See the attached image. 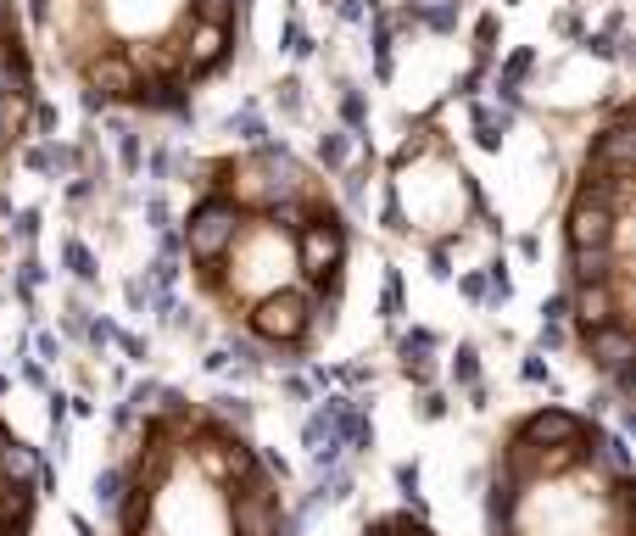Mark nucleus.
<instances>
[{
    "instance_id": "obj_9",
    "label": "nucleus",
    "mask_w": 636,
    "mask_h": 536,
    "mask_svg": "<svg viewBox=\"0 0 636 536\" xmlns=\"http://www.w3.org/2000/svg\"><path fill=\"white\" fill-rule=\"evenodd\" d=\"M358 536H441V530H435L424 514H413V508H386V514L363 519Z\"/></svg>"
},
{
    "instance_id": "obj_4",
    "label": "nucleus",
    "mask_w": 636,
    "mask_h": 536,
    "mask_svg": "<svg viewBox=\"0 0 636 536\" xmlns=\"http://www.w3.org/2000/svg\"><path fill=\"white\" fill-rule=\"evenodd\" d=\"M558 302L575 358L592 380L630 402L636 341V128L614 95L581 141L558 207Z\"/></svg>"
},
{
    "instance_id": "obj_3",
    "label": "nucleus",
    "mask_w": 636,
    "mask_h": 536,
    "mask_svg": "<svg viewBox=\"0 0 636 536\" xmlns=\"http://www.w3.org/2000/svg\"><path fill=\"white\" fill-rule=\"evenodd\" d=\"M112 536H290V492L235 414L163 391L117 453Z\"/></svg>"
},
{
    "instance_id": "obj_1",
    "label": "nucleus",
    "mask_w": 636,
    "mask_h": 536,
    "mask_svg": "<svg viewBox=\"0 0 636 536\" xmlns=\"http://www.w3.org/2000/svg\"><path fill=\"white\" fill-rule=\"evenodd\" d=\"M179 262L196 302L246 347L301 363L341 330L352 213L290 146H229L191 168Z\"/></svg>"
},
{
    "instance_id": "obj_5",
    "label": "nucleus",
    "mask_w": 636,
    "mask_h": 536,
    "mask_svg": "<svg viewBox=\"0 0 636 536\" xmlns=\"http://www.w3.org/2000/svg\"><path fill=\"white\" fill-rule=\"evenodd\" d=\"M486 536H636L625 442L570 402L514 414L486 453Z\"/></svg>"
},
{
    "instance_id": "obj_8",
    "label": "nucleus",
    "mask_w": 636,
    "mask_h": 536,
    "mask_svg": "<svg viewBox=\"0 0 636 536\" xmlns=\"http://www.w3.org/2000/svg\"><path fill=\"white\" fill-rule=\"evenodd\" d=\"M45 508V458L0 414V536H40Z\"/></svg>"
},
{
    "instance_id": "obj_6",
    "label": "nucleus",
    "mask_w": 636,
    "mask_h": 536,
    "mask_svg": "<svg viewBox=\"0 0 636 536\" xmlns=\"http://www.w3.org/2000/svg\"><path fill=\"white\" fill-rule=\"evenodd\" d=\"M380 229L424 257H452L469 240L497 235L492 202L481 174L469 168V157L458 152V134L447 128L441 106L419 112L397 146L386 152L380 168Z\"/></svg>"
},
{
    "instance_id": "obj_2",
    "label": "nucleus",
    "mask_w": 636,
    "mask_h": 536,
    "mask_svg": "<svg viewBox=\"0 0 636 536\" xmlns=\"http://www.w3.org/2000/svg\"><path fill=\"white\" fill-rule=\"evenodd\" d=\"M23 23L90 112L185 117L240 62L252 0H23Z\"/></svg>"
},
{
    "instance_id": "obj_7",
    "label": "nucleus",
    "mask_w": 636,
    "mask_h": 536,
    "mask_svg": "<svg viewBox=\"0 0 636 536\" xmlns=\"http://www.w3.org/2000/svg\"><path fill=\"white\" fill-rule=\"evenodd\" d=\"M40 117H45V90H40V56L23 23V0H0V179L34 146Z\"/></svg>"
}]
</instances>
